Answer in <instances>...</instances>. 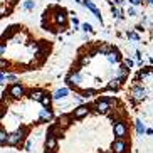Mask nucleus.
I'll use <instances>...</instances> for the list:
<instances>
[{"instance_id":"16","label":"nucleus","mask_w":153,"mask_h":153,"mask_svg":"<svg viewBox=\"0 0 153 153\" xmlns=\"http://www.w3.org/2000/svg\"><path fill=\"white\" fill-rule=\"evenodd\" d=\"M106 59H108V62H109V64H118L120 61H121V57H120V52H118L116 49H113L111 52L106 56Z\"/></svg>"},{"instance_id":"30","label":"nucleus","mask_w":153,"mask_h":153,"mask_svg":"<svg viewBox=\"0 0 153 153\" xmlns=\"http://www.w3.org/2000/svg\"><path fill=\"white\" fill-rule=\"evenodd\" d=\"M111 4H114V5H116V7H121V5L125 4V0H113Z\"/></svg>"},{"instance_id":"33","label":"nucleus","mask_w":153,"mask_h":153,"mask_svg":"<svg viewBox=\"0 0 153 153\" xmlns=\"http://www.w3.org/2000/svg\"><path fill=\"white\" fill-rule=\"evenodd\" d=\"M128 2H130V4L133 5V7H136V5H140V4H141V0H128Z\"/></svg>"},{"instance_id":"14","label":"nucleus","mask_w":153,"mask_h":153,"mask_svg":"<svg viewBox=\"0 0 153 153\" xmlns=\"http://www.w3.org/2000/svg\"><path fill=\"white\" fill-rule=\"evenodd\" d=\"M68 94H69V88H61V89H57L54 94H52V98H54L56 101H61V99L68 98Z\"/></svg>"},{"instance_id":"28","label":"nucleus","mask_w":153,"mask_h":153,"mask_svg":"<svg viewBox=\"0 0 153 153\" xmlns=\"http://www.w3.org/2000/svg\"><path fill=\"white\" fill-rule=\"evenodd\" d=\"M128 15H130V17H136V15H138V12H136L135 7H131V9L128 10Z\"/></svg>"},{"instance_id":"7","label":"nucleus","mask_w":153,"mask_h":153,"mask_svg":"<svg viewBox=\"0 0 153 153\" xmlns=\"http://www.w3.org/2000/svg\"><path fill=\"white\" fill-rule=\"evenodd\" d=\"M66 82H68L69 86H79L82 82V76L79 71H72L68 74V77H66Z\"/></svg>"},{"instance_id":"18","label":"nucleus","mask_w":153,"mask_h":153,"mask_svg":"<svg viewBox=\"0 0 153 153\" xmlns=\"http://www.w3.org/2000/svg\"><path fill=\"white\" fill-rule=\"evenodd\" d=\"M128 74H130V69H128V66H126V64H121V66H120V69H118V76H116V77H120L121 81H125Z\"/></svg>"},{"instance_id":"22","label":"nucleus","mask_w":153,"mask_h":153,"mask_svg":"<svg viewBox=\"0 0 153 153\" xmlns=\"http://www.w3.org/2000/svg\"><path fill=\"white\" fill-rule=\"evenodd\" d=\"M126 37H128L130 41H133V42H138L140 39H141V37H140L136 32H133V30H126Z\"/></svg>"},{"instance_id":"36","label":"nucleus","mask_w":153,"mask_h":153,"mask_svg":"<svg viewBox=\"0 0 153 153\" xmlns=\"http://www.w3.org/2000/svg\"><path fill=\"white\" fill-rule=\"evenodd\" d=\"M15 79H17V77H15L14 74H9V76H7V81H15Z\"/></svg>"},{"instance_id":"6","label":"nucleus","mask_w":153,"mask_h":153,"mask_svg":"<svg viewBox=\"0 0 153 153\" xmlns=\"http://www.w3.org/2000/svg\"><path fill=\"white\" fill-rule=\"evenodd\" d=\"M9 94L12 96V98H15V99H20L24 94H25V88H24V86L20 84V82H15V84L10 86Z\"/></svg>"},{"instance_id":"26","label":"nucleus","mask_w":153,"mask_h":153,"mask_svg":"<svg viewBox=\"0 0 153 153\" xmlns=\"http://www.w3.org/2000/svg\"><path fill=\"white\" fill-rule=\"evenodd\" d=\"M96 93H98L96 89H84V91L81 93V96H82V98H86V99H88V98H91V96H94Z\"/></svg>"},{"instance_id":"25","label":"nucleus","mask_w":153,"mask_h":153,"mask_svg":"<svg viewBox=\"0 0 153 153\" xmlns=\"http://www.w3.org/2000/svg\"><path fill=\"white\" fill-rule=\"evenodd\" d=\"M113 49H114V47H111V45H101V47H99V52L103 56H108Z\"/></svg>"},{"instance_id":"24","label":"nucleus","mask_w":153,"mask_h":153,"mask_svg":"<svg viewBox=\"0 0 153 153\" xmlns=\"http://www.w3.org/2000/svg\"><path fill=\"white\" fill-rule=\"evenodd\" d=\"M24 9L25 10H34L36 9V2H34V0H25V2H24Z\"/></svg>"},{"instance_id":"15","label":"nucleus","mask_w":153,"mask_h":153,"mask_svg":"<svg viewBox=\"0 0 153 153\" xmlns=\"http://www.w3.org/2000/svg\"><path fill=\"white\" fill-rule=\"evenodd\" d=\"M69 123H71V116H68V114H61V116L56 120V125H57L59 128H66V126H69Z\"/></svg>"},{"instance_id":"10","label":"nucleus","mask_w":153,"mask_h":153,"mask_svg":"<svg viewBox=\"0 0 153 153\" xmlns=\"http://www.w3.org/2000/svg\"><path fill=\"white\" fill-rule=\"evenodd\" d=\"M57 150V138L56 136H47L45 138V153H54Z\"/></svg>"},{"instance_id":"38","label":"nucleus","mask_w":153,"mask_h":153,"mask_svg":"<svg viewBox=\"0 0 153 153\" xmlns=\"http://www.w3.org/2000/svg\"><path fill=\"white\" fill-rule=\"evenodd\" d=\"M146 135H153V130H152V128H148V130H146Z\"/></svg>"},{"instance_id":"35","label":"nucleus","mask_w":153,"mask_h":153,"mask_svg":"<svg viewBox=\"0 0 153 153\" xmlns=\"http://www.w3.org/2000/svg\"><path fill=\"white\" fill-rule=\"evenodd\" d=\"M72 25H74V27H77V25H79V20H77V17H72Z\"/></svg>"},{"instance_id":"5","label":"nucleus","mask_w":153,"mask_h":153,"mask_svg":"<svg viewBox=\"0 0 153 153\" xmlns=\"http://www.w3.org/2000/svg\"><path fill=\"white\" fill-rule=\"evenodd\" d=\"M111 153H128V143L125 140H114L111 143Z\"/></svg>"},{"instance_id":"34","label":"nucleus","mask_w":153,"mask_h":153,"mask_svg":"<svg viewBox=\"0 0 153 153\" xmlns=\"http://www.w3.org/2000/svg\"><path fill=\"white\" fill-rule=\"evenodd\" d=\"M32 148V141H30V140H29V141H25V150H27V152H29V150H30Z\"/></svg>"},{"instance_id":"3","label":"nucleus","mask_w":153,"mask_h":153,"mask_svg":"<svg viewBox=\"0 0 153 153\" xmlns=\"http://www.w3.org/2000/svg\"><path fill=\"white\" fill-rule=\"evenodd\" d=\"M94 108H96V111H98L99 114H109L111 109H113V104L109 103L106 98H103V99H99V101H96Z\"/></svg>"},{"instance_id":"17","label":"nucleus","mask_w":153,"mask_h":153,"mask_svg":"<svg viewBox=\"0 0 153 153\" xmlns=\"http://www.w3.org/2000/svg\"><path fill=\"white\" fill-rule=\"evenodd\" d=\"M121 79L120 77H114V79H111V81L106 84V89H109V91H116V89H120V86H121Z\"/></svg>"},{"instance_id":"29","label":"nucleus","mask_w":153,"mask_h":153,"mask_svg":"<svg viewBox=\"0 0 153 153\" xmlns=\"http://www.w3.org/2000/svg\"><path fill=\"white\" fill-rule=\"evenodd\" d=\"M135 56H136V61H138L140 64L143 62V56H141V52H140V51H136V52H135Z\"/></svg>"},{"instance_id":"11","label":"nucleus","mask_w":153,"mask_h":153,"mask_svg":"<svg viewBox=\"0 0 153 153\" xmlns=\"http://www.w3.org/2000/svg\"><path fill=\"white\" fill-rule=\"evenodd\" d=\"M52 118H54V113H52L51 108H44V109H41V113H39V121H42V123L51 121Z\"/></svg>"},{"instance_id":"23","label":"nucleus","mask_w":153,"mask_h":153,"mask_svg":"<svg viewBox=\"0 0 153 153\" xmlns=\"http://www.w3.org/2000/svg\"><path fill=\"white\" fill-rule=\"evenodd\" d=\"M7 141H9V135H7V133H5V130L2 128V130H0V143H2V146H5V145H7Z\"/></svg>"},{"instance_id":"20","label":"nucleus","mask_w":153,"mask_h":153,"mask_svg":"<svg viewBox=\"0 0 153 153\" xmlns=\"http://www.w3.org/2000/svg\"><path fill=\"white\" fill-rule=\"evenodd\" d=\"M135 128H136V133H138V135H143V133H146V128H145V123L141 121V120H136V123H135Z\"/></svg>"},{"instance_id":"1","label":"nucleus","mask_w":153,"mask_h":153,"mask_svg":"<svg viewBox=\"0 0 153 153\" xmlns=\"http://www.w3.org/2000/svg\"><path fill=\"white\" fill-rule=\"evenodd\" d=\"M113 135L116 140H125V136H128V125L125 123V120L121 118L113 120Z\"/></svg>"},{"instance_id":"9","label":"nucleus","mask_w":153,"mask_h":153,"mask_svg":"<svg viewBox=\"0 0 153 153\" xmlns=\"http://www.w3.org/2000/svg\"><path fill=\"white\" fill-rule=\"evenodd\" d=\"M89 114V106L88 104H79L74 111H72V116L76 118V120H81V118L88 116Z\"/></svg>"},{"instance_id":"21","label":"nucleus","mask_w":153,"mask_h":153,"mask_svg":"<svg viewBox=\"0 0 153 153\" xmlns=\"http://www.w3.org/2000/svg\"><path fill=\"white\" fill-rule=\"evenodd\" d=\"M52 99H54V98H52V94H49V93H47V94L44 96V99L41 101V104L44 106V108H51V104H52Z\"/></svg>"},{"instance_id":"39","label":"nucleus","mask_w":153,"mask_h":153,"mask_svg":"<svg viewBox=\"0 0 153 153\" xmlns=\"http://www.w3.org/2000/svg\"><path fill=\"white\" fill-rule=\"evenodd\" d=\"M76 2H77V4H82V5H84V2H86V0H76Z\"/></svg>"},{"instance_id":"27","label":"nucleus","mask_w":153,"mask_h":153,"mask_svg":"<svg viewBox=\"0 0 153 153\" xmlns=\"http://www.w3.org/2000/svg\"><path fill=\"white\" fill-rule=\"evenodd\" d=\"M82 30L84 32H94V29H93V25H91V24H82Z\"/></svg>"},{"instance_id":"12","label":"nucleus","mask_w":153,"mask_h":153,"mask_svg":"<svg viewBox=\"0 0 153 153\" xmlns=\"http://www.w3.org/2000/svg\"><path fill=\"white\" fill-rule=\"evenodd\" d=\"M84 7H88V9H89L91 12H93V14L96 15V17H98V20H99V22L103 24V15H101V12H99V9L96 7L94 4H93V2H91V0H86V2H84Z\"/></svg>"},{"instance_id":"40","label":"nucleus","mask_w":153,"mask_h":153,"mask_svg":"<svg viewBox=\"0 0 153 153\" xmlns=\"http://www.w3.org/2000/svg\"><path fill=\"white\" fill-rule=\"evenodd\" d=\"M148 4H150V5H153V0H148Z\"/></svg>"},{"instance_id":"4","label":"nucleus","mask_w":153,"mask_h":153,"mask_svg":"<svg viewBox=\"0 0 153 153\" xmlns=\"http://www.w3.org/2000/svg\"><path fill=\"white\" fill-rule=\"evenodd\" d=\"M131 98H133V101H136V103H141V101L146 98V89L141 88L140 84H136L135 88L131 89Z\"/></svg>"},{"instance_id":"37","label":"nucleus","mask_w":153,"mask_h":153,"mask_svg":"<svg viewBox=\"0 0 153 153\" xmlns=\"http://www.w3.org/2000/svg\"><path fill=\"white\" fill-rule=\"evenodd\" d=\"M5 51H7V47H5V44H2V47H0V52H2V56H5Z\"/></svg>"},{"instance_id":"31","label":"nucleus","mask_w":153,"mask_h":153,"mask_svg":"<svg viewBox=\"0 0 153 153\" xmlns=\"http://www.w3.org/2000/svg\"><path fill=\"white\" fill-rule=\"evenodd\" d=\"M125 64L128 66V68H133V64L135 62H133V59H125Z\"/></svg>"},{"instance_id":"8","label":"nucleus","mask_w":153,"mask_h":153,"mask_svg":"<svg viewBox=\"0 0 153 153\" xmlns=\"http://www.w3.org/2000/svg\"><path fill=\"white\" fill-rule=\"evenodd\" d=\"M54 22L57 24V25H66V22H68V12H66L64 9H56Z\"/></svg>"},{"instance_id":"2","label":"nucleus","mask_w":153,"mask_h":153,"mask_svg":"<svg viewBox=\"0 0 153 153\" xmlns=\"http://www.w3.org/2000/svg\"><path fill=\"white\" fill-rule=\"evenodd\" d=\"M25 135H27V128H25V126H20L17 131H14V133H10L9 135V141H7V145L15 146L17 143H20V141L25 138Z\"/></svg>"},{"instance_id":"32","label":"nucleus","mask_w":153,"mask_h":153,"mask_svg":"<svg viewBox=\"0 0 153 153\" xmlns=\"http://www.w3.org/2000/svg\"><path fill=\"white\" fill-rule=\"evenodd\" d=\"M89 61H91V57H89V56H88V57H82V59H81L82 66H86V64H89Z\"/></svg>"},{"instance_id":"13","label":"nucleus","mask_w":153,"mask_h":153,"mask_svg":"<svg viewBox=\"0 0 153 153\" xmlns=\"http://www.w3.org/2000/svg\"><path fill=\"white\" fill-rule=\"evenodd\" d=\"M45 94H47V93H44L42 89H32L30 93H29V98H30L32 101H39V103H41Z\"/></svg>"},{"instance_id":"19","label":"nucleus","mask_w":153,"mask_h":153,"mask_svg":"<svg viewBox=\"0 0 153 153\" xmlns=\"http://www.w3.org/2000/svg\"><path fill=\"white\" fill-rule=\"evenodd\" d=\"M111 4V2H109ZM111 14H113V17L114 19H123L125 15H123V10L120 9V7H116L114 4H111Z\"/></svg>"}]
</instances>
